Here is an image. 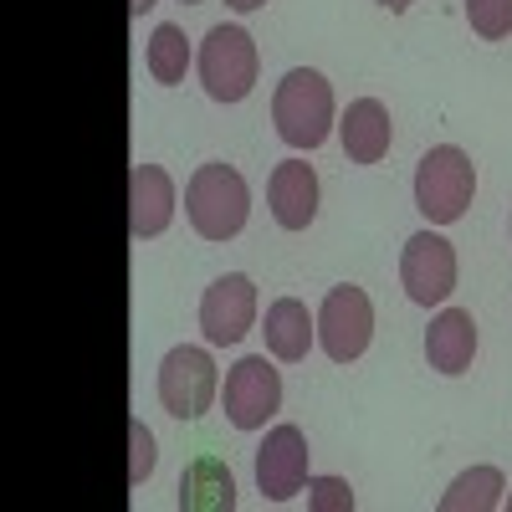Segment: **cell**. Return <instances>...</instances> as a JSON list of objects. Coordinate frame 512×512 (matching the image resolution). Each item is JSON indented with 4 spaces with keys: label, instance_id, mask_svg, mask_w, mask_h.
<instances>
[{
    "label": "cell",
    "instance_id": "30bf717a",
    "mask_svg": "<svg viewBox=\"0 0 512 512\" xmlns=\"http://www.w3.org/2000/svg\"><path fill=\"white\" fill-rule=\"evenodd\" d=\"M303 482H308V441L297 425H277L256 451V487L267 502H287L303 492Z\"/></svg>",
    "mask_w": 512,
    "mask_h": 512
},
{
    "label": "cell",
    "instance_id": "d6986e66",
    "mask_svg": "<svg viewBox=\"0 0 512 512\" xmlns=\"http://www.w3.org/2000/svg\"><path fill=\"white\" fill-rule=\"evenodd\" d=\"M466 21L482 41L512 36V0H466Z\"/></svg>",
    "mask_w": 512,
    "mask_h": 512
},
{
    "label": "cell",
    "instance_id": "44dd1931",
    "mask_svg": "<svg viewBox=\"0 0 512 512\" xmlns=\"http://www.w3.org/2000/svg\"><path fill=\"white\" fill-rule=\"evenodd\" d=\"M128 436H134V466H128V487H144V477L154 472V436L144 431V420L128 425Z\"/></svg>",
    "mask_w": 512,
    "mask_h": 512
},
{
    "label": "cell",
    "instance_id": "ffe728a7",
    "mask_svg": "<svg viewBox=\"0 0 512 512\" xmlns=\"http://www.w3.org/2000/svg\"><path fill=\"white\" fill-rule=\"evenodd\" d=\"M308 507L313 512H349L354 492H349L344 477H318V482H308Z\"/></svg>",
    "mask_w": 512,
    "mask_h": 512
},
{
    "label": "cell",
    "instance_id": "4fadbf2b",
    "mask_svg": "<svg viewBox=\"0 0 512 512\" xmlns=\"http://www.w3.org/2000/svg\"><path fill=\"white\" fill-rule=\"evenodd\" d=\"M338 139H344V154L354 164H379L390 154V139H395V123H390V108L379 98H359L349 103L344 123H338Z\"/></svg>",
    "mask_w": 512,
    "mask_h": 512
},
{
    "label": "cell",
    "instance_id": "9a60e30c",
    "mask_svg": "<svg viewBox=\"0 0 512 512\" xmlns=\"http://www.w3.org/2000/svg\"><path fill=\"white\" fill-rule=\"evenodd\" d=\"M180 507L185 512H231L236 507V482L221 456H195L180 477Z\"/></svg>",
    "mask_w": 512,
    "mask_h": 512
},
{
    "label": "cell",
    "instance_id": "9c48e42d",
    "mask_svg": "<svg viewBox=\"0 0 512 512\" xmlns=\"http://www.w3.org/2000/svg\"><path fill=\"white\" fill-rule=\"evenodd\" d=\"M251 318H256V287H251V277H241V272H226V277H216L205 287V297H200V328H205V338L210 344H241V338L251 333Z\"/></svg>",
    "mask_w": 512,
    "mask_h": 512
},
{
    "label": "cell",
    "instance_id": "d4e9b609",
    "mask_svg": "<svg viewBox=\"0 0 512 512\" xmlns=\"http://www.w3.org/2000/svg\"><path fill=\"white\" fill-rule=\"evenodd\" d=\"M502 507H512V497H502Z\"/></svg>",
    "mask_w": 512,
    "mask_h": 512
},
{
    "label": "cell",
    "instance_id": "ba28073f",
    "mask_svg": "<svg viewBox=\"0 0 512 512\" xmlns=\"http://www.w3.org/2000/svg\"><path fill=\"white\" fill-rule=\"evenodd\" d=\"M221 400H226V415H231L236 431H262V425L277 415V405H282V374H277L262 354L241 359V364L226 374Z\"/></svg>",
    "mask_w": 512,
    "mask_h": 512
},
{
    "label": "cell",
    "instance_id": "e0dca14e",
    "mask_svg": "<svg viewBox=\"0 0 512 512\" xmlns=\"http://www.w3.org/2000/svg\"><path fill=\"white\" fill-rule=\"evenodd\" d=\"M502 507V472L497 466H472L441 492V512H492Z\"/></svg>",
    "mask_w": 512,
    "mask_h": 512
},
{
    "label": "cell",
    "instance_id": "7c38bea8",
    "mask_svg": "<svg viewBox=\"0 0 512 512\" xmlns=\"http://www.w3.org/2000/svg\"><path fill=\"white\" fill-rule=\"evenodd\" d=\"M267 200L282 231H308L318 216V175L303 159H282L267 180Z\"/></svg>",
    "mask_w": 512,
    "mask_h": 512
},
{
    "label": "cell",
    "instance_id": "603a6c76",
    "mask_svg": "<svg viewBox=\"0 0 512 512\" xmlns=\"http://www.w3.org/2000/svg\"><path fill=\"white\" fill-rule=\"evenodd\" d=\"M379 6L390 11V16H405V11H410V0H379Z\"/></svg>",
    "mask_w": 512,
    "mask_h": 512
},
{
    "label": "cell",
    "instance_id": "cb8c5ba5",
    "mask_svg": "<svg viewBox=\"0 0 512 512\" xmlns=\"http://www.w3.org/2000/svg\"><path fill=\"white\" fill-rule=\"evenodd\" d=\"M149 6H154V0H128V11H134V16H144Z\"/></svg>",
    "mask_w": 512,
    "mask_h": 512
},
{
    "label": "cell",
    "instance_id": "277c9868",
    "mask_svg": "<svg viewBox=\"0 0 512 512\" xmlns=\"http://www.w3.org/2000/svg\"><path fill=\"white\" fill-rule=\"evenodd\" d=\"M200 82L216 103H241L256 82V41L241 26H210L200 47Z\"/></svg>",
    "mask_w": 512,
    "mask_h": 512
},
{
    "label": "cell",
    "instance_id": "5bb4252c",
    "mask_svg": "<svg viewBox=\"0 0 512 512\" xmlns=\"http://www.w3.org/2000/svg\"><path fill=\"white\" fill-rule=\"evenodd\" d=\"M425 359H431V369L441 374H466L477 359V323L466 308H446L436 313L431 333H425Z\"/></svg>",
    "mask_w": 512,
    "mask_h": 512
},
{
    "label": "cell",
    "instance_id": "8fae6325",
    "mask_svg": "<svg viewBox=\"0 0 512 512\" xmlns=\"http://www.w3.org/2000/svg\"><path fill=\"white\" fill-rule=\"evenodd\" d=\"M128 231H134V241H154L169 231V221H175V180L164 175L159 164H134L128 169Z\"/></svg>",
    "mask_w": 512,
    "mask_h": 512
},
{
    "label": "cell",
    "instance_id": "2e32d148",
    "mask_svg": "<svg viewBox=\"0 0 512 512\" xmlns=\"http://www.w3.org/2000/svg\"><path fill=\"white\" fill-rule=\"evenodd\" d=\"M267 354L282 359V364H303L308 359V344H313V333L318 323L308 318V308L297 303V297H277V303L267 308Z\"/></svg>",
    "mask_w": 512,
    "mask_h": 512
},
{
    "label": "cell",
    "instance_id": "3957f363",
    "mask_svg": "<svg viewBox=\"0 0 512 512\" xmlns=\"http://www.w3.org/2000/svg\"><path fill=\"white\" fill-rule=\"evenodd\" d=\"M477 195V169L456 144H436L415 164V210L431 226H451L466 216V205Z\"/></svg>",
    "mask_w": 512,
    "mask_h": 512
},
{
    "label": "cell",
    "instance_id": "5b68a950",
    "mask_svg": "<svg viewBox=\"0 0 512 512\" xmlns=\"http://www.w3.org/2000/svg\"><path fill=\"white\" fill-rule=\"evenodd\" d=\"M374 338V303L364 287H333L318 308V344L333 364H354Z\"/></svg>",
    "mask_w": 512,
    "mask_h": 512
},
{
    "label": "cell",
    "instance_id": "7a4b0ae2",
    "mask_svg": "<svg viewBox=\"0 0 512 512\" xmlns=\"http://www.w3.org/2000/svg\"><path fill=\"white\" fill-rule=\"evenodd\" d=\"M272 123L282 144L292 149H318L333 128V88L328 77L313 67H292L277 82V98H272Z\"/></svg>",
    "mask_w": 512,
    "mask_h": 512
},
{
    "label": "cell",
    "instance_id": "7402d4cb",
    "mask_svg": "<svg viewBox=\"0 0 512 512\" xmlns=\"http://www.w3.org/2000/svg\"><path fill=\"white\" fill-rule=\"evenodd\" d=\"M226 6H231V11H262L267 0H226Z\"/></svg>",
    "mask_w": 512,
    "mask_h": 512
},
{
    "label": "cell",
    "instance_id": "6da1fadb",
    "mask_svg": "<svg viewBox=\"0 0 512 512\" xmlns=\"http://www.w3.org/2000/svg\"><path fill=\"white\" fill-rule=\"evenodd\" d=\"M185 216L200 241H231L251 216V190L231 164H200L185 185Z\"/></svg>",
    "mask_w": 512,
    "mask_h": 512
},
{
    "label": "cell",
    "instance_id": "484cf974",
    "mask_svg": "<svg viewBox=\"0 0 512 512\" xmlns=\"http://www.w3.org/2000/svg\"><path fill=\"white\" fill-rule=\"evenodd\" d=\"M185 6H200V0H185Z\"/></svg>",
    "mask_w": 512,
    "mask_h": 512
},
{
    "label": "cell",
    "instance_id": "8992f818",
    "mask_svg": "<svg viewBox=\"0 0 512 512\" xmlns=\"http://www.w3.org/2000/svg\"><path fill=\"white\" fill-rule=\"evenodd\" d=\"M216 364H210L205 349L195 344H180L169 349L164 364H159V405L175 415V420H195L210 410V400H216Z\"/></svg>",
    "mask_w": 512,
    "mask_h": 512
},
{
    "label": "cell",
    "instance_id": "52a82bcc",
    "mask_svg": "<svg viewBox=\"0 0 512 512\" xmlns=\"http://www.w3.org/2000/svg\"><path fill=\"white\" fill-rule=\"evenodd\" d=\"M400 282L410 292V303H420V308L446 303V297L456 292V251H451V241L436 236V231L410 236L405 251H400Z\"/></svg>",
    "mask_w": 512,
    "mask_h": 512
},
{
    "label": "cell",
    "instance_id": "ac0fdd59",
    "mask_svg": "<svg viewBox=\"0 0 512 512\" xmlns=\"http://www.w3.org/2000/svg\"><path fill=\"white\" fill-rule=\"evenodd\" d=\"M144 62H149V77L164 82V88L185 82V67H190V41H185V31H180V26H154Z\"/></svg>",
    "mask_w": 512,
    "mask_h": 512
}]
</instances>
